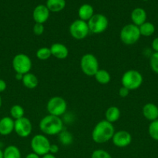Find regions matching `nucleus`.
<instances>
[{
	"label": "nucleus",
	"instance_id": "obj_1",
	"mask_svg": "<svg viewBox=\"0 0 158 158\" xmlns=\"http://www.w3.org/2000/svg\"><path fill=\"white\" fill-rule=\"evenodd\" d=\"M115 134L113 123L103 120L94 126L91 133V138L96 143H105L112 140Z\"/></svg>",
	"mask_w": 158,
	"mask_h": 158
},
{
	"label": "nucleus",
	"instance_id": "obj_2",
	"mask_svg": "<svg viewBox=\"0 0 158 158\" xmlns=\"http://www.w3.org/2000/svg\"><path fill=\"white\" fill-rule=\"evenodd\" d=\"M39 128L44 135H58L64 130V123L60 117L48 114L40 120Z\"/></svg>",
	"mask_w": 158,
	"mask_h": 158
},
{
	"label": "nucleus",
	"instance_id": "obj_3",
	"mask_svg": "<svg viewBox=\"0 0 158 158\" xmlns=\"http://www.w3.org/2000/svg\"><path fill=\"white\" fill-rule=\"evenodd\" d=\"M141 35L139 32V26L130 23L126 24L122 28L119 33V38L123 44L127 46L134 45L139 41Z\"/></svg>",
	"mask_w": 158,
	"mask_h": 158
},
{
	"label": "nucleus",
	"instance_id": "obj_4",
	"mask_svg": "<svg viewBox=\"0 0 158 158\" xmlns=\"http://www.w3.org/2000/svg\"><path fill=\"white\" fill-rule=\"evenodd\" d=\"M143 81V75L136 69H129L125 72L121 79L122 86L129 90H134L139 88Z\"/></svg>",
	"mask_w": 158,
	"mask_h": 158
},
{
	"label": "nucleus",
	"instance_id": "obj_5",
	"mask_svg": "<svg viewBox=\"0 0 158 158\" xmlns=\"http://www.w3.org/2000/svg\"><path fill=\"white\" fill-rule=\"evenodd\" d=\"M80 66L82 73L88 77H94L99 69L98 59L91 53H86L82 56L80 61Z\"/></svg>",
	"mask_w": 158,
	"mask_h": 158
},
{
	"label": "nucleus",
	"instance_id": "obj_6",
	"mask_svg": "<svg viewBox=\"0 0 158 158\" xmlns=\"http://www.w3.org/2000/svg\"><path fill=\"white\" fill-rule=\"evenodd\" d=\"M50 142L44 134H37L31 139L30 147L33 152L38 154L40 157L49 154Z\"/></svg>",
	"mask_w": 158,
	"mask_h": 158
},
{
	"label": "nucleus",
	"instance_id": "obj_7",
	"mask_svg": "<svg viewBox=\"0 0 158 158\" xmlns=\"http://www.w3.org/2000/svg\"><path fill=\"white\" fill-rule=\"evenodd\" d=\"M12 66L15 73L25 75L30 72L32 69V61L26 54L18 53L12 59Z\"/></svg>",
	"mask_w": 158,
	"mask_h": 158
},
{
	"label": "nucleus",
	"instance_id": "obj_8",
	"mask_svg": "<svg viewBox=\"0 0 158 158\" xmlns=\"http://www.w3.org/2000/svg\"><path fill=\"white\" fill-rule=\"evenodd\" d=\"M68 109L67 102L63 97L56 96L53 97L48 100L46 103V110L50 115L60 117L66 113Z\"/></svg>",
	"mask_w": 158,
	"mask_h": 158
},
{
	"label": "nucleus",
	"instance_id": "obj_9",
	"mask_svg": "<svg viewBox=\"0 0 158 158\" xmlns=\"http://www.w3.org/2000/svg\"><path fill=\"white\" fill-rule=\"evenodd\" d=\"M90 32L94 34H101L105 32L108 26V20L103 14H94L88 22Z\"/></svg>",
	"mask_w": 158,
	"mask_h": 158
},
{
	"label": "nucleus",
	"instance_id": "obj_10",
	"mask_svg": "<svg viewBox=\"0 0 158 158\" xmlns=\"http://www.w3.org/2000/svg\"><path fill=\"white\" fill-rule=\"evenodd\" d=\"M69 32L71 37L75 40H81L86 38L90 30L88 23L81 19H76L70 25Z\"/></svg>",
	"mask_w": 158,
	"mask_h": 158
},
{
	"label": "nucleus",
	"instance_id": "obj_11",
	"mask_svg": "<svg viewBox=\"0 0 158 158\" xmlns=\"http://www.w3.org/2000/svg\"><path fill=\"white\" fill-rule=\"evenodd\" d=\"M33 131V125L30 120L27 117H22L15 120L14 131L20 137L26 138L31 134Z\"/></svg>",
	"mask_w": 158,
	"mask_h": 158
},
{
	"label": "nucleus",
	"instance_id": "obj_12",
	"mask_svg": "<svg viewBox=\"0 0 158 158\" xmlns=\"http://www.w3.org/2000/svg\"><path fill=\"white\" fill-rule=\"evenodd\" d=\"M112 140L113 144L117 148H126L131 143L132 135L126 131H119L115 132Z\"/></svg>",
	"mask_w": 158,
	"mask_h": 158
},
{
	"label": "nucleus",
	"instance_id": "obj_13",
	"mask_svg": "<svg viewBox=\"0 0 158 158\" xmlns=\"http://www.w3.org/2000/svg\"><path fill=\"white\" fill-rule=\"evenodd\" d=\"M50 11L46 5H38L33 11V19L35 23L43 24L48 20L50 17Z\"/></svg>",
	"mask_w": 158,
	"mask_h": 158
},
{
	"label": "nucleus",
	"instance_id": "obj_14",
	"mask_svg": "<svg viewBox=\"0 0 158 158\" xmlns=\"http://www.w3.org/2000/svg\"><path fill=\"white\" fill-rule=\"evenodd\" d=\"M52 56L58 60H64L68 56L69 51L64 44L60 43H55L50 47Z\"/></svg>",
	"mask_w": 158,
	"mask_h": 158
},
{
	"label": "nucleus",
	"instance_id": "obj_15",
	"mask_svg": "<svg viewBox=\"0 0 158 158\" xmlns=\"http://www.w3.org/2000/svg\"><path fill=\"white\" fill-rule=\"evenodd\" d=\"M15 120L11 117H4L0 119V135L8 136L14 131Z\"/></svg>",
	"mask_w": 158,
	"mask_h": 158
},
{
	"label": "nucleus",
	"instance_id": "obj_16",
	"mask_svg": "<svg viewBox=\"0 0 158 158\" xmlns=\"http://www.w3.org/2000/svg\"><path fill=\"white\" fill-rule=\"evenodd\" d=\"M143 115L147 120L153 121L158 119V106L153 103H146L143 107Z\"/></svg>",
	"mask_w": 158,
	"mask_h": 158
},
{
	"label": "nucleus",
	"instance_id": "obj_17",
	"mask_svg": "<svg viewBox=\"0 0 158 158\" xmlns=\"http://www.w3.org/2000/svg\"><path fill=\"white\" fill-rule=\"evenodd\" d=\"M147 15L146 11L143 8H136L131 12V20L133 24L139 26L147 22Z\"/></svg>",
	"mask_w": 158,
	"mask_h": 158
},
{
	"label": "nucleus",
	"instance_id": "obj_18",
	"mask_svg": "<svg viewBox=\"0 0 158 158\" xmlns=\"http://www.w3.org/2000/svg\"><path fill=\"white\" fill-rule=\"evenodd\" d=\"M79 19L88 22L94 15V9L90 4H83L78 9Z\"/></svg>",
	"mask_w": 158,
	"mask_h": 158
},
{
	"label": "nucleus",
	"instance_id": "obj_19",
	"mask_svg": "<svg viewBox=\"0 0 158 158\" xmlns=\"http://www.w3.org/2000/svg\"><path fill=\"white\" fill-rule=\"evenodd\" d=\"M23 85L27 89H35L38 86V78L34 75L33 73H31L30 72L23 75V80H22Z\"/></svg>",
	"mask_w": 158,
	"mask_h": 158
},
{
	"label": "nucleus",
	"instance_id": "obj_20",
	"mask_svg": "<svg viewBox=\"0 0 158 158\" xmlns=\"http://www.w3.org/2000/svg\"><path fill=\"white\" fill-rule=\"evenodd\" d=\"M105 115V120H107L109 123H113L120 118L121 111L117 106H112L106 110Z\"/></svg>",
	"mask_w": 158,
	"mask_h": 158
},
{
	"label": "nucleus",
	"instance_id": "obj_21",
	"mask_svg": "<svg viewBox=\"0 0 158 158\" xmlns=\"http://www.w3.org/2000/svg\"><path fill=\"white\" fill-rule=\"evenodd\" d=\"M46 6L50 12H59L66 6L65 0H46Z\"/></svg>",
	"mask_w": 158,
	"mask_h": 158
},
{
	"label": "nucleus",
	"instance_id": "obj_22",
	"mask_svg": "<svg viewBox=\"0 0 158 158\" xmlns=\"http://www.w3.org/2000/svg\"><path fill=\"white\" fill-rule=\"evenodd\" d=\"M3 158H22L20 149L15 145H9L3 151Z\"/></svg>",
	"mask_w": 158,
	"mask_h": 158
},
{
	"label": "nucleus",
	"instance_id": "obj_23",
	"mask_svg": "<svg viewBox=\"0 0 158 158\" xmlns=\"http://www.w3.org/2000/svg\"><path fill=\"white\" fill-rule=\"evenodd\" d=\"M94 77L98 83L102 85L108 84L111 81V75L105 69H99Z\"/></svg>",
	"mask_w": 158,
	"mask_h": 158
},
{
	"label": "nucleus",
	"instance_id": "obj_24",
	"mask_svg": "<svg viewBox=\"0 0 158 158\" xmlns=\"http://www.w3.org/2000/svg\"><path fill=\"white\" fill-rule=\"evenodd\" d=\"M139 32L143 36L149 37L155 32V26L150 22H145L143 24L139 26Z\"/></svg>",
	"mask_w": 158,
	"mask_h": 158
},
{
	"label": "nucleus",
	"instance_id": "obj_25",
	"mask_svg": "<svg viewBox=\"0 0 158 158\" xmlns=\"http://www.w3.org/2000/svg\"><path fill=\"white\" fill-rule=\"evenodd\" d=\"M58 139L59 141L64 146H69L74 141V137H73L72 134L70 133L69 131H64V130L58 134Z\"/></svg>",
	"mask_w": 158,
	"mask_h": 158
},
{
	"label": "nucleus",
	"instance_id": "obj_26",
	"mask_svg": "<svg viewBox=\"0 0 158 158\" xmlns=\"http://www.w3.org/2000/svg\"><path fill=\"white\" fill-rule=\"evenodd\" d=\"M9 113H10V117L14 120H16L24 117L25 111L23 106L19 104H15L10 108Z\"/></svg>",
	"mask_w": 158,
	"mask_h": 158
},
{
	"label": "nucleus",
	"instance_id": "obj_27",
	"mask_svg": "<svg viewBox=\"0 0 158 158\" xmlns=\"http://www.w3.org/2000/svg\"><path fill=\"white\" fill-rule=\"evenodd\" d=\"M36 56H37L38 60H42V61L48 60V59H50L52 56L50 49L49 47H46V46L41 47L37 49V51L36 52Z\"/></svg>",
	"mask_w": 158,
	"mask_h": 158
},
{
	"label": "nucleus",
	"instance_id": "obj_28",
	"mask_svg": "<svg viewBox=\"0 0 158 158\" xmlns=\"http://www.w3.org/2000/svg\"><path fill=\"white\" fill-rule=\"evenodd\" d=\"M148 133L153 140L158 141V119L150 122L148 127Z\"/></svg>",
	"mask_w": 158,
	"mask_h": 158
},
{
	"label": "nucleus",
	"instance_id": "obj_29",
	"mask_svg": "<svg viewBox=\"0 0 158 158\" xmlns=\"http://www.w3.org/2000/svg\"><path fill=\"white\" fill-rule=\"evenodd\" d=\"M150 66L152 71L158 74V52H153L150 58Z\"/></svg>",
	"mask_w": 158,
	"mask_h": 158
},
{
	"label": "nucleus",
	"instance_id": "obj_30",
	"mask_svg": "<svg viewBox=\"0 0 158 158\" xmlns=\"http://www.w3.org/2000/svg\"><path fill=\"white\" fill-rule=\"evenodd\" d=\"M91 158H112V156L105 150L98 149L93 151Z\"/></svg>",
	"mask_w": 158,
	"mask_h": 158
},
{
	"label": "nucleus",
	"instance_id": "obj_31",
	"mask_svg": "<svg viewBox=\"0 0 158 158\" xmlns=\"http://www.w3.org/2000/svg\"><path fill=\"white\" fill-rule=\"evenodd\" d=\"M33 32L34 35H41L44 32V26L41 23H35L33 27Z\"/></svg>",
	"mask_w": 158,
	"mask_h": 158
},
{
	"label": "nucleus",
	"instance_id": "obj_32",
	"mask_svg": "<svg viewBox=\"0 0 158 158\" xmlns=\"http://www.w3.org/2000/svg\"><path fill=\"white\" fill-rule=\"evenodd\" d=\"M129 92H130L129 89H127V88L125 87V86H122L119 90V95L122 98H125V97L129 94Z\"/></svg>",
	"mask_w": 158,
	"mask_h": 158
},
{
	"label": "nucleus",
	"instance_id": "obj_33",
	"mask_svg": "<svg viewBox=\"0 0 158 158\" xmlns=\"http://www.w3.org/2000/svg\"><path fill=\"white\" fill-rule=\"evenodd\" d=\"M59 152V146L57 144H51L50 148V154H52L55 155L56 154Z\"/></svg>",
	"mask_w": 158,
	"mask_h": 158
},
{
	"label": "nucleus",
	"instance_id": "obj_34",
	"mask_svg": "<svg viewBox=\"0 0 158 158\" xmlns=\"http://www.w3.org/2000/svg\"><path fill=\"white\" fill-rule=\"evenodd\" d=\"M151 47L154 52H158V36L153 39V40L152 41Z\"/></svg>",
	"mask_w": 158,
	"mask_h": 158
},
{
	"label": "nucleus",
	"instance_id": "obj_35",
	"mask_svg": "<svg viewBox=\"0 0 158 158\" xmlns=\"http://www.w3.org/2000/svg\"><path fill=\"white\" fill-rule=\"evenodd\" d=\"M7 87V84H6V81L3 80L2 79H0V94L4 92Z\"/></svg>",
	"mask_w": 158,
	"mask_h": 158
},
{
	"label": "nucleus",
	"instance_id": "obj_36",
	"mask_svg": "<svg viewBox=\"0 0 158 158\" xmlns=\"http://www.w3.org/2000/svg\"><path fill=\"white\" fill-rule=\"evenodd\" d=\"M25 158H40V156H39L38 154H35V153L32 152V153H29V154H28L25 157Z\"/></svg>",
	"mask_w": 158,
	"mask_h": 158
},
{
	"label": "nucleus",
	"instance_id": "obj_37",
	"mask_svg": "<svg viewBox=\"0 0 158 158\" xmlns=\"http://www.w3.org/2000/svg\"><path fill=\"white\" fill-rule=\"evenodd\" d=\"M42 158H57L55 157V155L54 154H45V155H43Z\"/></svg>",
	"mask_w": 158,
	"mask_h": 158
},
{
	"label": "nucleus",
	"instance_id": "obj_38",
	"mask_svg": "<svg viewBox=\"0 0 158 158\" xmlns=\"http://www.w3.org/2000/svg\"><path fill=\"white\" fill-rule=\"evenodd\" d=\"M15 79H16L17 80H23V75H22V74H20V73H15Z\"/></svg>",
	"mask_w": 158,
	"mask_h": 158
},
{
	"label": "nucleus",
	"instance_id": "obj_39",
	"mask_svg": "<svg viewBox=\"0 0 158 158\" xmlns=\"http://www.w3.org/2000/svg\"><path fill=\"white\" fill-rule=\"evenodd\" d=\"M0 158H3V151L0 149Z\"/></svg>",
	"mask_w": 158,
	"mask_h": 158
},
{
	"label": "nucleus",
	"instance_id": "obj_40",
	"mask_svg": "<svg viewBox=\"0 0 158 158\" xmlns=\"http://www.w3.org/2000/svg\"><path fill=\"white\" fill-rule=\"evenodd\" d=\"M2 105V97L1 96H0V108H1Z\"/></svg>",
	"mask_w": 158,
	"mask_h": 158
},
{
	"label": "nucleus",
	"instance_id": "obj_41",
	"mask_svg": "<svg viewBox=\"0 0 158 158\" xmlns=\"http://www.w3.org/2000/svg\"><path fill=\"white\" fill-rule=\"evenodd\" d=\"M143 1H148V0H143Z\"/></svg>",
	"mask_w": 158,
	"mask_h": 158
}]
</instances>
